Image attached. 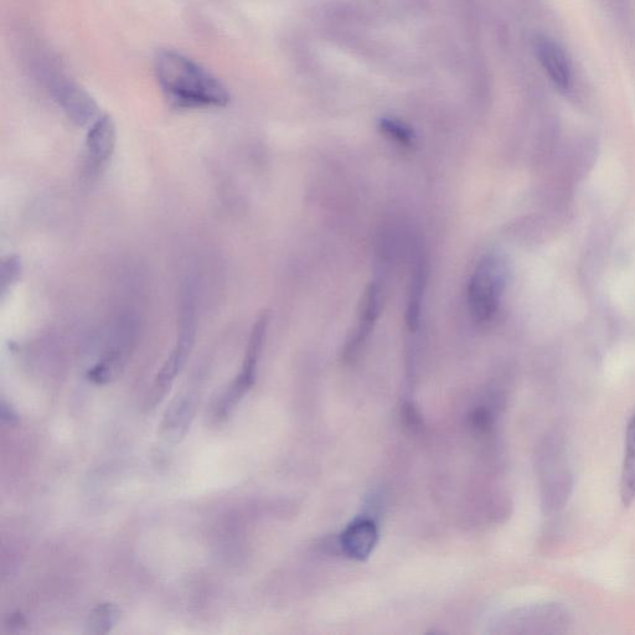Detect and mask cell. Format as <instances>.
<instances>
[{
	"label": "cell",
	"mask_w": 635,
	"mask_h": 635,
	"mask_svg": "<svg viewBox=\"0 0 635 635\" xmlns=\"http://www.w3.org/2000/svg\"><path fill=\"white\" fill-rule=\"evenodd\" d=\"M158 84L170 105L182 110L229 105L226 87L203 66L173 50L159 51L154 60Z\"/></svg>",
	"instance_id": "1"
},
{
	"label": "cell",
	"mask_w": 635,
	"mask_h": 635,
	"mask_svg": "<svg viewBox=\"0 0 635 635\" xmlns=\"http://www.w3.org/2000/svg\"><path fill=\"white\" fill-rule=\"evenodd\" d=\"M536 466L542 509L551 515L560 513L570 502L573 474L567 461L565 437L559 431H551L542 438L536 453Z\"/></svg>",
	"instance_id": "2"
},
{
	"label": "cell",
	"mask_w": 635,
	"mask_h": 635,
	"mask_svg": "<svg viewBox=\"0 0 635 635\" xmlns=\"http://www.w3.org/2000/svg\"><path fill=\"white\" fill-rule=\"evenodd\" d=\"M508 282V267L502 257L485 256L469 281L468 304L478 323H488L498 313Z\"/></svg>",
	"instance_id": "3"
},
{
	"label": "cell",
	"mask_w": 635,
	"mask_h": 635,
	"mask_svg": "<svg viewBox=\"0 0 635 635\" xmlns=\"http://www.w3.org/2000/svg\"><path fill=\"white\" fill-rule=\"evenodd\" d=\"M268 323H270V317H268L267 313H262L257 318L254 328H252L249 345H247L241 373L227 387L224 394L220 396L218 404L214 407L216 420H226L231 415V412L235 410L242 397L246 395V392L255 384L258 360H260L263 344H265Z\"/></svg>",
	"instance_id": "4"
},
{
	"label": "cell",
	"mask_w": 635,
	"mask_h": 635,
	"mask_svg": "<svg viewBox=\"0 0 635 635\" xmlns=\"http://www.w3.org/2000/svg\"><path fill=\"white\" fill-rule=\"evenodd\" d=\"M58 70L53 65L45 70L44 77L51 96L75 125H92L100 117L96 101L77 82Z\"/></svg>",
	"instance_id": "5"
},
{
	"label": "cell",
	"mask_w": 635,
	"mask_h": 635,
	"mask_svg": "<svg viewBox=\"0 0 635 635\" xmlns=\"http://www.w3.org/2000/svg\"><path fill=\"white\" fill-rule=\"evenodd\" d=\"M196 337V309L193 291L188 287L182 294L180 306L178 339L175 347L165 361L157 376L154 391L156 397H162L168 387L173 384L180 371L183 370L193 350Z\"/></svg>",
	"instance_id": "6"
},
{
	"label": "cell",
	"mask_w": 635,
	"mask_h": 635,
	"mask_svg": "<svg viewBox=\"0 0 635 635\" xmlns=\"http://www.w3.org/2000/svg\"><path fill=\"white\" fill-rule=\"evenodd\" d=\"M573 618L570 609L559 602L535 604L516 614L513 627L516 633L559 635L571 631Z\"/></svg>",
	"instance_id": "7"
},
{
	"label": "cell",
	"mask_w": 635,
	"mask_h": 635,
	"mask_svg": "<svg viewBox=\"0 0 635 635\" xmlns=\"http://www.w3.org/2000/svg\"><path fill=\"white\" fill-rule=\"evenodd\" d=\"M379 542L378 526L368 518L355 519L340 535V547L350 559L364 561Z\"/></svg>",
	"instance_id": "8"
},
{
	"label": "cell",
	"mask_w": 635,
	"mask_h": 635,
	"mask_svg": "<svg viewBox=\"0 0 635 635\" xmlns=\"http://www.w3.org/2000/svg\"><path fill=\"white\" fill-rule=\"evenodd\" d=\"M116 123L110 115H103L92 123L86 137V156L94 167H102L115 152Z\"/></svg>",
	"instance_id": "9"
},
{
	"label": "cell",
	"mask_w": 635,
	"mask_h": 635,
	"mask_svg": "<svg viewBox=\"0 0 635 635\" xmlns=\"http://www.w3.org/2000/svg\"><path fill=\"white\" fill-rule=\"evenodd\" d=\"M380 312V291L378 286L371 285L366 288L363 299H361L359 316L356 320V327L345 349V355L353 358L359 353L361 345L368 339L371 329H373Z\"/></svg>",
	"instance_id": "10"
},
{
	"label": "cell",
	"mask_w": 635,
	"mask_h": 635,
	"mask_svg": "<svg viewBox=\"0 0 635 635\" xmlns=\"http://www.w3.org/2000/svg\"><path fill=\"white\" fill-rule=\"evenodd\" d=\"M196 406L194 396H178L164 413L160 435L169 442L182 441L194 420Z\"/></svg>",
	"instance_id": "11"
},
{
	"label": "cell",
	"mask_w": 635,
	"mask_h": 635,
	"mask_svg": "<svg viewBox=\"0 0 635 635\" xmlns=\"http://www.w3.org/2000/svg\"><path fill=\"white\" fill-rule=\"evenodd\" d=\"M540 63L554 84L561 90L569 89L571 66L564 50L550 39H540L536 44Z\"/></svg>",
	"instance_id": "12"
},
{
	"label": "cell",
	"mask_w": 635,
	"mask_h": 635,
	"mask_svg": "<svg viewBox=\"0 0 635 635\" xmlns=\"http://www.w3.org/2000/svg\"><path fill=\"white\" fill-rule=\"evenodd\" d=\"M619 495L626 508L635 502V413L627 425Z\"/></svg>",
	"instance_id": "13"
},
{
	"label": "cell",
	"mask_w": 635,
	"mask_h": 635,
	"mask_svg": "<svg viewBox=\"0 0 635 635\" xmlns=\"http://www.w3.org/2000/svg\"><path fill=\"white\" fill-rule=\"evenodd\" d=\"M126 356L122 351H112L89 371V379L97 385H107L120 378L125 369Z\"/></svg>",
	"instance_id": "14"
},
{
	"label": "cell",
	"mask_w": 635,
	"mask_h": 635,
	"mask_svg": "<svg viewBox=\"0 0 635 635\" xmlns=\"http://www.w3.org/2000/svg\"><path fill=\"white\" fill-rule=\"evenodd\" d=\"M121 618V609L115 603H102L90 613L86 634H106L115 628Z\"/></svg>",
	"instance_id": "15"
},
{
	"label": "cell",
	"mask_w": 635,
	"mask_h": 635,
	"mask_svg": "<svg viewBox=\"0 0 635 635\" xmlns=\"http://www.w3.org/2000/svg\"><path fill=\"white\" fill-rule=\"evenodd\" d=\"M22 275V258L17 255H9L3 258L2 267H0V292H2V297L18 285Z\"/></svg>",
	"instance_id": "16"
},
{
	"label": "cell",
	"mask_w": 635,
	"mask_h": 635,
	"mask_svg": "<svg viewBox=\"0 0 635 635\" xmlns=\"http://www.w3.org/2000/svg\"><path fill=\"white\" fill-rule=\"evenodd\" d=\"M381 128L386 136H389L392 141H395L401 146H410L412 142V134L406 127L400 125V123L394 121L381 122Z\"/></svg>",
	"instance_id": "17"
},
{
	"label": "cell",
	"mask_w": 635,
	"mask_h": 635,
	"mask_svg": "<svg viewBox=\"0 0 635 635\" xmlns=\"http://www.w3.org/2000/svg\"><path fill=\"white\" fill-rule=\"evenodd\" d=\"M0 418H2L3 423L8 426L18 425L19 422L17 411L4 399L2 400V404H0Z\"/></svg>",
	"instance_id": "18"
}]
</instances>
